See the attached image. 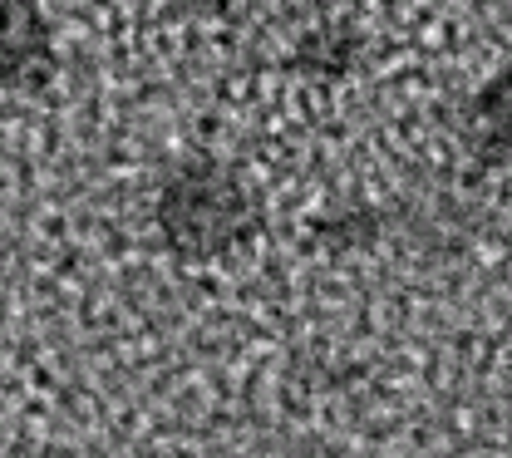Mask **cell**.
<instances>
[{"label":"cell","instance_id":"3","mask_svg":"<svg viewBox=\"0 0 512 458\" xmlns=\"http://www.w3.org/2000/svg\"><path fill=\"white\" fill-rule=\"evenodd\" d=\"M468 148L483 163H512V74L478 89L468 109Z\"/></svg>","mask_w":512,"mask_h":458},{"label":"cell","instance_id":"2","mask_svg":"<svg viewBox=\"0 0 512 458\" xmlns=\"http://www.w3.org/2000/svg\"><path fill=\"white\" fill-rule=\"evenodd\" d=\"M50 74V30L30 0H0V79L35 84Z\"/></svg>","mask_w":512,"mask_h":458},{"label":"cell","instance_id":"1","mask_svg":"<svg viewBox=\"0 0 512 458\" xmlns=\"http://www.w3.org/2000/svg\"><path fill=\"white\" fill-rule=\"evenodd\" d=\"M158 227L173 242V252H183L192 262H212L252 232L256 207L232 168L188 163L183 173L168 178V188L158 197Z\"/></svg>","mask_w":512,"mask_h":458}]
</instances>
